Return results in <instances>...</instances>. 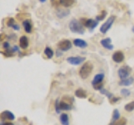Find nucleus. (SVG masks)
<instances>
[{
    "instance_id": "nucleus-17",
    "label": "nucleus",
    "mask_w": 134,
    "mask_h": 125,
    "mask_svg": "<svg viewBox=\"0 0 134 125\" xmlns=\"http://www.w3.org/2000/svg\"><path fill=\"white\" fill-rule=\"evenodd\" d=\"M75 94L79 98H86L87 97V94L86 93V91L82 89H78L75 90Z\"/></svg>"
},
{
    "instance_id": "nucleus-1",
    "label": "nucleus",
    "mask_w": 134,
    "mask_h": 125,
    "mask_svg": "<svg viewBox=\"0 0 134 125\" xmlns=\"http://www.w3.org/2000/svg\"><path fill=\"white\" fill-rule=\"evenodd\" d=\"M69 28L72 33H78V34H84V33H85V28H84V25L80 22V21H78L75 18L70 21Z\"/></svg>"
},
{
    "instance_id": "nucleus-38",
    "label": "nucleus",
    "mask_w": 134,
    "mask_h": 125,
    "mask_svg": "<svg viewBox=\"0 0 134 125\" xmlns=\"http://www.w3.org/2000/svg\"><path fill=\"white\" fill-rule=\"evenodd\" d=\"M132 33H134V26L132 28Z\"/></svg>"
},
{
    "instance_id": "nucleus-32",
    "label": "nucleus",
    "mask_w": 134,
    "mask_h": 125,
    "mask_svg": "<svg viewBox=\"0 0 134 125\" xmlns=\"http://www.w3.org/2000/svg\"><path fill=\"white\" fill-rule=\"evenodd\" d=\"M93 88H94V89H96V90H100V89H103V85H102V83H100V84L93 86Z\"/></svg>"
},
{
    "instance_id": "nucleus-37",
    "label": "nucleus",
    "mask_w": 134,
    "mask_h": 125,
    "mask_svg": "<svg viewBox=\"0 0 134 125\" xmlns=\"http://www.w3.org/2000/svg\"><path fill=\"white\" fill-rule=\"evenodd\" d=\"M39 1H40L41 3H45V2H46V0H39Z\"/></svg>"
},
{
    "instance_id": "nucleus-15",
    "label": "nucleus",
    "mask_w": 134,
    "mask_h": 125,
    "mask_svg": "<svg viewBox=\"0 0 134 125\" xmlns=\"http://www.w3.org/2000/svg\"><path fill=\"white\" fill-rule=\"evenodd\" d=\"M23 27H24V31L27 33H30L32 32V24L29 19L23 21Z\"/></svg>"
},
{
    "instance_id": "nucleus-8",
    "label": "nucleus",
    "mask_w": 134,
    "mask_h": 125,
    "mask_svg": "<svg viewBox=\"0 0 134 125\" xmlns=\"http://www.w3.org/2000/svg\"><path fill=\"white\" fill-rule=\"evenodd\" d=\"M112 60L114 61L116 64H121V63H122L124 61V58H125V56H124V53L121 52V51H116L114 53L112 54Z\"/></svg>"
},
{
    "instance_id": "nucleus-36",
    "label": "nucleus",
    "mask_w": 134,
    "mask_h": 125,
    "mask_svg": "<svg viewBox=\"0 0 134 125\" xmlns=\"http://www.w3.org/2000/svg\"><path fill=\"white\" fill-rule=\"evenodd\" d=\"M1 125H14V124L12 123H8V122H6V123H3Z\"/></svg>"
},
{
    "instance_id": "nucleus-35",
    "label": "nucleus",
    "mask_w": 134,
    "mask_h": 125,
    "mask_svg": "<svg viewBox=\"0 0 134 125\" xmlns=\"http://www.w3.org/2000/svg\"><path fill=\"white\" fill-rule=\"evenodd\" d=\"M62 54H63V53L61 52V50H60V49L56 50V55H57V57L62 56Z\"/></svg>"
},
{
    "instance_id": "nucleus-23",
    "label": "nucleus",
    "mask_w": 134,
    "mask_h": 125,
    "mask_svg": "<svg viewBox=\"0 0 134 125\" xmlns=\"http://www.w3.org/2000/svg\"><path fill=\"white\" fill-rule=\"evenodd\" d=\"M124 108H125V110L127 111V112H132V111H133L134 110V101L127 103L125 105Z\"/></svg>"
},
{
    "instance_id": "nucleus-12",
    "label": "nucleus",
    "mask_w": 134,
    "mask_h": 125,
    "mask_svg": "<svg viewBox=\"0 0 134 125\" xmlns=\"http://www.w3.org/2000/svg\"><path fill=\"white\" fill-rule=\"evenodd\" d=\"M73 43H74V45L75 46V47L80 48H86L88 46V43H86L85 40L80 39H75L74 42H73Z\"/></svg>"
},
{
    "instance_id": "nucleus-6",
    "label": "nucleus",
    "mask_w": 134,
    "mask_h": 125,
    "mask_svg": "<svg viewBox=\"0 0 134 125\" xmlns=\"http://www.w3.org/2000/svg\"><path fill=\"white\" fill-rule=\"evenodd\" d=\"M66 61L71 65L77 66L83 64L86 61V58L84 57H80V56H75V57H69L66 58Z\"/></svg>"
},
{
    "instance_id": "nucleus-26",
    "label": "nucleus",
    "mask_w": 134,
    "mask_h": 125,
    "mask_svg": "<svg viewBox=\"0 0 134 125\" xmlns=\"http://www.w3.org/2000/svg\"><path fill=\"white\" fill-rule=\"evenodd\" d=\"M126 124H127V119L125 118H121L118 121H116V123L111 125H126Z\"/></svg>"
},
{
    "instance_id": "nucleus-25",
    "label": "nucleus",
    "mask_w": 134,
    "mask_h": 125,
    "mask_svg": "<svg viewBox=\"0 0 134 125\" xmlns=\"http://www.w3.org/2000/svg\"><path fill=\"white\" fill-rule=\"evenodd\" d=\"M100 93H102V94L106 95V96H107V97L109 99H111V98L113 97V94H112V93H111L110 92L107 91V89H100Z\"/></svg>"
},
{
    "instance_id": "nucleus-21",
    "label": "nucleus",
    "mask_w": 134,
    "mask_h": 125,
    "mask_svg": "<svg viewBox=\"0 0 134 125\" xmlns=\"http://www.w3.org/2000/svg\"><path fill=\"white\" fill-rule=\"evenodd\" d=\"M60 110H65V111H68V110H71L72 109V106L70 104L67 103L65 102H60Z\"/></svg>"
},
{
    "instance_id": "nucleus-28",
    "label": "nucleus",
    "mask_w": 134,
    "mask_h": 125,
    "mask_svg": "<svg viewBox=\"0 0 134 125\" xmlns=\"http://www.w3.org/2000/svg\"><path fill=\"white\" fill-rule=\"evenodd\" d=\"M14 24H15V21H14V18H8V20L7 21V25H8V27L12 28Z\"/></svg>"
},
{
    "instance_id": "nucleus-29",
    "label": "nucleus",
    "mask_w": 134,
    "mask_h": 125,
    "mask_svg": "<svg viewBox=\"0 0 134 125\" xmlns=\"http://www.w3.org/2000/svg\"><path fill=\"white\" fill-rule=\"evenodd\" d=\"M55 110H56V113L59 114V113L60 112V101H59V99H56L55 101Z\"/></svg>"
},
{
    "instance_id": "nucleus-24",
    "label": "nucleus",
    "mask_w": 134,
    "mask_h": 125,
    "mask_svg": "<svg viewBox=\"0 0 134 125\" xmlns=\"http://www.w3.org/2000/svg\"><path fill=\"white\" fill-rule=\"evenodd\" d=\"M107 11H105V10L102 11V12H100V14H99V15H97L96 17V20H97L98 22H99V21L103 20L107 17Z\"/></svg>"
},
{
    "instance_id": "nucleus-19",
    "label": "nucleus",
    "mask_w": 134,
    "mask_h": 125,
    "mask_svg": "<svg viewBox=\"0 0 134 125\" xmlns=\"http://www.w3.org/2000/svg\"><path fill=\"white\" fill-rule=\"evenodd\" d=\"M119 119H120V113H119L118 109H114V111H113V114H112L111 122L110 125L116 123V121H118Z\"/></svg>"
},
{
    "instance_id": "nucleus-34",
    "label": "nucleus",
    "mask_w": 134,
    "mask_h": 125,
    "mask_svg": "<svg viewBox=\"0 0 134 125\" xmlns=\"http://www.w3.org/2000/svg\"><path fill=\"white\" fill-rule=\"evenodd\" d=\"M12 51L14 52V53H15V52H19V47L18 46H14L12 48Z\"/></svg>"
},
{
    "instance_id": "nucleus-3",
    "label": "nucleus",
    "mask_w": 134,
    "mask_h": 125,
    "mask_svg": "<svg viewBox=\"0 0 134 125\" xmlns=\"http://www.w3.org/2000/svg\"><path fill=\"white\" fill-rule=\"evenodd\" d=\"M80 22H81L86 28L89 29L91 32L93 31L94 29L97 27V25L99 23L97 20H95L92 18H82L80 20Z\"/></svg>"
},
{
    "instance_id": "nucleus-7",
    "label": "nucleus",
    "mask_w": 134,
    "mask_h": 125,
    "mask_svg": "<svg viewBox=\"0 0 134 125\" xmlns=\"http://www.w3.org/2000/svg\"><path fill=\"white\" fill-rule=\"evenodd\" d=\"M57 47L58 48L61 50V51H68L72 47V43L68 39H65V40H61L57 43Z\"/></svg>"
},
{
    "instance_id": "nucleus-2",
    "label": "nucleus",
    "mask_w": 134,
    "mask_h": 125,
    "mask_svg": "<svg viewBox=\"0 0 134 125\" xmlns=\"http://www.w3.org/2000/svg\"><path fill=\"white\" fill-rule=\"evenodd\" d=\"M93 70V64L91 62H86L82 66L79 71V75L82 79H86L90 76Z\"/></svg>"
},
{
    "instance_id": "nucleus-27",
    "label": "nucleus",
    "mask_w": 134,
    "mask_h": 125,
    "mask_svg": "<svg viewBox=\"0 0 134 125\" xmlns=\"http://www.w3.org/2000/svg\"><path fill=\"white\" fill-rule=\"evenodd\" d=\"M121 94L122 95L123 97H128V96H130V94H131V92L127 89H122L121 90Z\"/></svg>"
},
{
    "instance_id": "nucleus-39",
    "label": "nucleus",
    "mask_w": 134,
    "mask_h": 125,
    "mask_svg": "<svg viewBox=\"0 0 134 125\" xmlns=\"http://www.w3.org/2000/svg\"><path fill=\"white\" fill-rule=\"evenodd\" d=\"M52 1H53V0H52Z\"/></svg>"
},
{
    "instance_id": "nucleus-16",
    "label": "nucleus",
    "mask_w": 134,
    "mask_h": 125,
    "mask_svg": "<svg viewBox=\"0 0 134 125\" xmlns=\"http://www.w3.org/2000/svg\"><path fill=\"white\" fill-rule=\"evenodd\" d=\"M70 15V10L68 9H58L56 12V16L59 18H64Z\"/></svg>"
},
{
    "instance_id": "nucleus-18",
    "label": "nucleus",
    "mask_w": 134,
    "mask_h": 125,
    "mask_svg": "<svg viewBox=\"0 0 134 125\" xmlns=\"http://www.w3.org/2000/svg\"><path fill=\"white\" fill-rule=\"evenodd\" d=\"M60 121L62 125H69L70 122H69V116L66 114H60Z\"/></svg>"
},
{
    "instance_id": "nucleus-22",
    "label": "nucleus",
    "mask_w": 134,
    "mask_h": 125,
    "mask_svg": "<svg viewBox=\"0 0 134 125\" xmlns=\"http://www.w3.org/2000/svg\"><path fill=\"white\" fill-rule=\"evenodd\" d=\"M44 53L45 54V56L47 57L49 59H50V58H52L53 56H54V51L50 48L49 47H46L44 50Z\"/></svg>"
},
{
    "instance_id": "nucleus-5",
    "label": "nucleus",
    "mask_w": 134,
    "mask_h": 125,
    "mask_svg": "<svg viewBox=\"0 0 134 125\" xmlns=\"http://www.w3.org/2000/svg\"><path fill=\"white\" fill-rule=\"evenodd\" d=\"M132 72V68H130L129 66L125 65L121 67V68L118 69V76L121 79H125L129 78L130 74H131Z\"/></svg>"
},
{
    "instance_id": "nucleus-11",
    "label": "nucleus",
    "mask_w": 134,
    "mask_h": 125,
    "mask_svg": "<svg viewBox=\"0 0 134 125\" xmlns=\"http://www.w3.org/2000/svg\"><path fill=\"white\" fill-rule=\"evenodd\" d=\"M104 78H105V75H104L103 73H97L94 77V78L92 79V81H91L92 86H95V85H97V84H100V83H102V82L103 81Z\"/></svg>"
},
{
    "instance_id": "nucleus-13",
    "label": "nucleus",
    "mask_w": 134,
    "mask_h": 125,
    "mask_svg": "<svg viewBox=\"0 0 134 125\" xmlns=\"http://www.w3.org/2000/svg\"><path fill=\"white\" fill-rule=\"evenodd\" d=\"M19 47L23 49H26L29 47V39L26 36H21L20 37Z\"/></svg>"
},
{
    "instance_id": "nucleus-14",
    "label": "nucleus",
    "mask_w": 134,
    "mask_h": 125,
    "mask_svg": "<svg viewBox=\"0 0 134 125\" xmlns=\"http://www.w3.org/2000/svg\"><path fill=\"white\" fill-rule=\"evenodd\" d=\"M133 83H134V78L132 77H129L127 78L121 79V80L118 83V84L120 86H130V85H132Z\"/></svg>"
},
{
    "instance_id": "nucleus-33",
    "label": "nucleus",
    "mask_w": 134,
    "mask_h": 125,
    "mask_svg": "<svg viewBox=\"0 0 134 125\" xmlns=\"http://www.w3.org/2000/svg\"><path fill=\"white\" fill-rule=\"evenodd\" d=\"M12 28L14 29V30H16V31H19V29H20V27H19V24H17V23H15L14 26L12 27Z\"/></svg>"
},
{
    "instance_id": "nucleus-10",
    "label": "nucleus",
    "mask_w": 134,
    "mask_h": 125,
    "mask_svg": "<svg viewBox=\"0 0 134 125\" xmlns=\"http://www.w3.org/2000/svg\"><path fill=\"white\" fill-rule=\"evenodd\" d=\"M0 118H1V120L2 121H4V120H6V119H8V120H14L15 119V116L10 111L6 110V111H3L1 115H0Z\"/></svg>"
},
{
    "instance_id": "nucleus-30",
    "label": "nucleus",
    "mask_w": 134,
    "mask_h": 125,
    "mask_svg": "<svg viewBox=\"0 0 134 125\" xmlns=\"http://www.w3.org/2000/svg\"><path fill=\"white\" fill-rule=\"evenodd\" d=\"M120 99H121L120 98H117V97H112L111 99H109V100H110V103L113 104V103H116V102H118Z\"/></svg>"
},
{
    "instance_id": "nucleus-4",
    "label": "nucleus",
    "mask_w": 134,
    "mask_h": 125,
    "mask_svg": "<svg viewBox=\"0 0 134 125\" xmlns=\"http://www.w3.org/2000/svg\"><path fill=\"white\" fill-rule=\"evenodd\" d=\"M115 19H116V16H114V15H111V16L109 17L106 22L100 26V32L102 33V34H106V33L109 31V29L111 28L112 24L114 23Z\"/></svg>"
},
{
    "instance_id": "nucleus-31",
    "label": "nucleus",
    "mask_w": 134,
    "mask_h": 125,
    "mask_svg": "<svg viewBox=\"0 0 134 125\" xmlns=\"http://www.w3.org/2000/svg\"><path fill=\"white\" fill-rule=\"evenodd\" d=\"M3 48L5 49V50H8L10 48V43H8V42H4L3 43Z\"/></svg>"
},
{
    "instance_id": "nucleus-9",
    "label": "nucleus",
    "mask_w": 134,
    "mask_h": 125,
    "mask_svg": "<svg viewBox=\"0 0 134 125\" xmlns=\"http://www.w3.org/2000/svg\"><path fill=\"white\" fill-rule=\"evenodd\" d=\"M100 43L104 48H106L107 50H112L113 48H114V46L111 45V39L110 38H106V39H102Z\"/></svg>"
},
{
    "instance_id": "nucleus-20",
    "label": "nucleus",
    "mask_w": 134,
    "mask_h": 125,
    "mask_svg": "<svg viewBox=\"0 0 134 125\" xmlns=\"http://www.w3.org/2000/svg\"><path fill=\"white\" fill-rule=\"evenodd\" d=\"M75 0H60V5L65 8H70L74 4Z\"/></svg>"
}]
</instances>
